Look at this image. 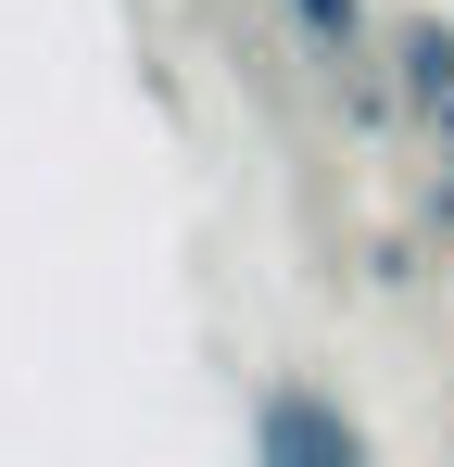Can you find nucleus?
<instances>
[{
    "label": "nucleus",
    "instance_id": "1",
    "mask_svg": "<svg viewBox=\"0 0 454 467\" xmlns=\"http://www.w3.org/2000/svg\"><path fill=\"white\" fill-rule=\"evenodd\" d=\"M253 455L265 467H366V417L354 404H328L315 379H278V391H253Z\"/></svg>",
    "mask_w": 454,
    "mask_h": 467
},
{
    "label": "nucleus",
    "instance_id": "2",
    "mask_svg": "<svg viewBox=\"0 0 454 467\" xmlns=\"http://www.w3.org/2000/svg\"><path fill=\"white\" fill-rule=\"evenodd\" d=\"M378 64H391V88H404V114L429 127L442 88H454V13H391V51H378Z\"/></svg>",
    "mask_w": 454,
    "mask_h": 467
},
{
    "label": "nucleus",
    "instance_id": "3",
    "mask_svg": "<svg viewBox=\"0 0 454 467\" xmlns=\"http://www.w3.org/2000/svg\"><path fill=\"white\" fill-rule=\"evenodd\" d=\"M278 13H291L328 64H354V51H366V0H278Z\"/></svg>",
    "mask_w": 454,
    "mask_h": 467
},
{
    "label": "nucleus",
    "instance_id": "4",
    "mask_svg": "<svg viewBox=\"0 0 454 467\" xmlns=\"http://www.w3.org/2000/svg\"><path fill=\"white\" fill-rule=\"evenodd\" d=\"M366 278H378V291H417V240L391 228V240H378V253H366Z\"/></svg>",
    "mask_w": 454,
    "mask_h": 467
},
{
    "label": "nucleus",
    "instance_id": "5",
    "mask_svg": "<svg viewBox=\"0 0 454 467\" xmlns=\"http://www.w3.org/2000/svg\"><path fill=\"white\" fill-rule=\"evenodd\" d=\"M429 140H442V164H454V88H442V114H429Z\"/></svg>",
    "mask_w": 454,
    "mask_h": 467
}]
</instances>
